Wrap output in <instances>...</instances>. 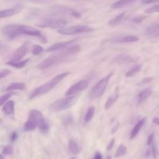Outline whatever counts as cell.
<instances>
[{
	"label": "cell",
	"instance_id": "6da1fadb",
	"mask_svg": "<svg viewBox=\"0 0 159 159\" xmlns=\"http://www.w3.org/2000/svg\"><path fill=\"white\" fill-rule=\"evenodd\" d=\"M4 36L9 40H12L22 35L35 37L42 43L47 42V37L39 30L33 27L22 24H10L4 26L1 29Z\"/></svg>",
	"mask_w": 159,
	"mask_h": 159
},
{
	"label": "cell",
	"instance_id": "7a4b0ae2",
	"mask_svg": "<svg viewBox=\"0 0 159 159\" xmlns=\"http://www.w3.org/2000/svg\"><path fill=\"white\" fill-rule=\"evenodd\" d=\"M80 50L81 47L79 45H72L60 53L52 55L44 59L37 65V68L39 70H43L52 67L54 65H57L66 61L69 58H70V57L76 55L80 52Z\"/></svg>",
	"mask_w": 159,
	"mask_h": 159
},
{
	"label": "cell",
	"instance_id": "3957f363",
	"mask_svg": "<svg viewBox=\"0 0 159 159\" xmlns=\"http://www.w3.org/2000/svg\"><path fill=\"white\" fill-rule=\"evenodd\" d=\"M37 127L43 132H47L49 128L42 112L38 110L32 109L29 111L28 119L24 125V130L31 131L35 130Z\"/></svg>",
	"mask_w": 159,
	"mask_h": 159
},
{
	"label": "cell",
	"instance_id": "277c9868",
	"mask_svg": "<svg viewBox=\"0 0 159 159\" xmlns=\"http://www.w3.org/2000/svg\"><path fill=\"white\" fill-rule=\"evenodd\" d=\"M70 74V72H64V73L57 75V76L53 77L52 80H50L46 83L42 85H40V86H38L37 88L32 90L29 95V98L32 99L39 95H41L48 92L54 86H55L61 80L65 78L66 76H67Z\"/></svg>",
	"mask_w": 159,
	"mask_h": 159
},
{
	"label": "cell",
	"instance_id": "5b68a950",
	"mask_svg": "<svg viewBox=\"0 0 159 159\" xmlns=\"http://www.w3.org/2000/svg\"><path fill=\"white\" fill-rule=\"evenodd\" d=\"M78 96H69L68 97L58 99L52 102L49 106V110L53 112H58L63 110L67 109L71 107L77 101Z\"/></svg>",
	"mask_w": 159,
	"mask_h": 159
},
{
	"label": "cell",
	"instance_id": "8992f818",
	"mask_svg": "<svg viewBox=\"0 0 159 159\" xmlns=\"http://www.w3.org/2000/svg\"><path fill=\"white\" fill-rule=\"evenodd\" d=\"M112 75H113L112 73L108 74L106 76L102 78L95 84V86L92 88V89L90 91V93H89L90 98L96 99L101 97L103 94L106 88V86L107 85L108 81Z\"/></svg>",
	"mask_w": 159,
	"mask_h": 159
},
{
	"label": "cell",
	"instance_id": "52a82bcc",
	"mask_svg": "<svg viewBox=\"0 0 159 159\" xmlns=\"http://www.w3.org/2000/svg\"><path fill=\"white\" fill-rule=\"evenodd\" d=\"M93 30V29L86 25H77L59 29L57 32L61 35H75L89 32Z\"/></svg>",
	"mask_w": 159,
	"mask_h": 159
},
{
	"label": "cell",
	"instance_id": "ba28073f",
	"mask_svg": "<svg viewBox=\"0 0 159 159\" xmlns=\"http://www.w3.org/2000/svg\"><path fill=\"white\" fill-rule=\"evenodd\" d=\"M68 24L66 20L62 19H45L36 24L37 26L41 28H63Z\"/></svg>",
	"mask_w": 159,
	"mask_h": 159
},
{
	"label": "cell",
	"instance_id": "9c48e42d",
	"mask_svg": "<svg viewBox=\"0 0 159 159\" xmlns=\"http://www.w3.org/2000/svg\"><path fill=\"white\" fill-rule=\"evenodd\" d=\"M51 12L53 14H65L71 16L75 18H80L81 16V14L76 10L69 8L66 6L62 5H55L52 7Z\"/></svg>",
	"mask_w": 159,
	"mask_h": 159
},
{
	"label": "cell",
	"instance_id": "30bf717a",
	"mask_svg": "<svg viewBox=\"0 0 159 159\" xmlns=\"http://www.w3.org/2000/svg\"><path fill=\"white\" fill-rule=\"evenodd\" d=\"M30 44L29 42H24L13 53L10 61H19L29 52Z\"/></svg>",
	"mask_w": 159,
	"mask_h": 159
},
{
	"label": "cell",
	"instance_id": "8fae6325",
	"mask_svg": "<svg viewBox=\"0 0 159 159\" xmlns=\"http://www.w3.org/2000/svg\"><path fill=\"white\" fill-rule=\"evenodd\" d=\"M88 83L86 80H81L71 86L65 93L66 96H71L80 93L87 88Z\"/></svg>",
	"mask_w": 159,
	"mask_h": 159
},
{
	"label": "cell",
	"instance_id": "7c38bea8",
	"mask_svg": "<svg viewBox=\"0 0 159 159\" xmlns=\"http://www.w3.org/2000/svg\"><path fill=\"white\" fill-rule=\"evenodd\" d=\"M139 40V38L133 35H117L111 39L109 42L111 43H131L135 42Z\"/></svg>",
	"mask_w": 159,
	"mask_h": 159
},
{
	"label": "cell",
	"instance_id": "4fadbf2b",
	"mask_svg": "<svg viewBox=\"0 0 159 159\" xmlns=\"http://www.w3.org/2000/svg\"><path fill=\"white\" fill-rule=\"evenodd\" d=\"M78 40L77 39H74V40H70L65 42H60L56 43L50 47H49L47 49V52H53V51H56V50H63L64 48H66L69 47H71L76 43L77 42Z\"/></svg>",
	"mask_w": 159,
	"mask_h": 159
},
{
	"label": "cell",
	"instance_id": "5bb4252c",
	"mask_svg": "<svg viewBox=\"0 0 159 159\" xmlns=\"http://www.w3.org/2000/svg\"><path fill=\"white\" fill-rule=\"evenodd\" d=\"M23 8H24V6L22 4H18L11 9L2 10L0 11V18L1 19L6 18V17H9L14 15H16L19 12H20Z\"/></svg>",
	"mask_w": 159,
	"mask_h": 159
},
{
	"label": "cell",
	"instance_id": "9a60e30c",
	"mask_svg": "<svg viewBox=\"0 0 159 159\" xmlns=\"http://www.w3.org/2000/svg\"><path fill=\"white\" fill-rule=\"evenodd\" d=\"M127 16L128 15L127 12H123L116 16L115 17L109 20L108 21V25L110 26H116L119 24H120L126 19Z\"/></svg>",
	"mask_w": 159,
	"mask_h": 159
},
{
	"label": "cell",
	"instance_id": "2e32d148",
	"mask_svg": "<svg viewBox=\"0 0 159 159\" xmlns=\"http://www.w3.org/2000/svg\"><path fill=\"white\" fill-rule=\"evenodd\" d=\"M134 61V59L130 55L126 53L120 54L114 59V62L115 63L119 64V65L130 63Z\"/></svg>",
	"mask_w": 159,
	"mask_h": 159
},
{
	"label": "cell",
	"instance_id": "e0dca14e",
	"mask_svg": "<svg viewBox=\"0 0 159 159\" xmlns=\"http://www.w3.org/2000/svg\"><path fill=\"white\" fill-rule=\"evenodd\" d=\"M119 96V88L117 87L116 89H115V92L114 94L111 95L107 99L105 105H104V108L105 109H109L117 100Z\"/></svg>",
	"mask_w": 159,
	"mask_h": 159
},
{
	"label": "cell",
	"instance_id": "ac0fdd59",
	"mask_svg": "<svg viewBox=\"0 0 159 159\" xmlns=\"http://www.w3.org/2000/svg\"><path fill=\"white\" fill-rule=\"evenodd\" d=\"M146 34L150 38L159 37V24L148 27L145 31Z\"/></svg>",
	"mask_w": 159,
	"mask_h": 159
},
{
	"label": "cell",
	"instance_id": "d6986e66",
	"mask_svg": "<svg viewBox=\"0 0 159 159\" xmlns=\"http://www.w3.org/2000/svg\"><path fill=\"white\" fill-rule=\"evenodd\" d=\"M145 120H146V118L144 117V118H142V119L139 120L137 122V124L135 125L134 127L133 128V129L131 131V133H130V139H133L134 137H136V135L138 134L139 132L140 131V129L142 128V127L143 125Z\"/></svg>",
	"mask_w": 159,
	"mask_h": 159
},
{
	"label": "cell",
	"instance_id": "ffe728a7",
	"mask_svg": "<svg viewBox=\"0 0 159 159\" xmlns=\"http://www.w3.org/2000/svg\"><path fill=\"white\" fill-rule=\"evenodd\" d=\"M26 89V85L24 83H12L9 85L6 89V91H11L12 90L24 91Z\"/></svg>",
	"mask_w": 159,
	"mask_h": 159
},
{
	"label": "cell",
	"instance_id": "44dd1931",
	"mask_svg": "<svg viewBox=\"0 0 159 159\" xmlns=\"http://www.w3.org/2000/svg\"><path fill=\"white\" fill-rule=\"evenodd\" d=\"M68 148L69 150L75 155L78 154L80 152V147L78 144L73 139H70L68 141Z\"/></svg>",
	"mask_w": 159,
	"mask_h": 159
},
{
	"label": "cell",
	"instance_id": "7402d4cb",
	"mask_svg": "<svg viewBox=\"0 0 159 159\" xmlns=\"http://www.w3.org/2000/svg\"><path fill=\"white\" fill-rule=\"evenodd\" d=\"M14 101H9L4 104L2 107V111L7 115L11 114L14 112Z\"/></svg>",
	"mask_w": 159,
	"mask_h": 159
},
{
	"label": "cell",
	"instance_id": "603a6c76",
	"mask_svg": "<svg viewBox=\"0 0 159 159\" xmlns=\"http://www.w3.org/2000/svg\"><path fill=\"white\" fill-rule=\"evenodd\" d=\"M152 93V91L150 88H147L142 91H141L139 94H138V98L139 101H142L145 99H146L148 97H149Z\"/></svg>",
	"mask_w": 159,
	"mask_h": 159
},
{
	"label": "cell",
	"instance_id": "cb8c5ba5",
	"mask_svg": "<svg viewBox=\"0 0 159 159\" xmlns=\"http://www.w3.org/2000/svg\"><path fill=\"white\" fill-rule=\"evenodd\" d=\"M136 0H119L112 4L111 8L112 9H117L122 7L129 4H130L131 2L135 1Z\"/></svg>",
	"mask_w": 159,
	"mask_h": 159
},
{
	"label": "cell",
	"instance_id": "d4e9b609",
	"mask_svg": "<svg viewBox=\"0 0 159 159\" xmlns=\"http://www.w3.org/2000/svg\"><path fill=\"white\" fill-rule=\"evenodd\" d=\"M29 61V59H25V60L20 61H9L6 63V64H7L9 65H11L13 67H15L16 68H22L24 67L27 64Z\"/></svg>",
	"mask_w": 159,
	"mask_h": 159
},
{
	"label": "cell",
	"instance_id": "484cf974",
	"mask_svg": "<svg viewBox=\"0 0 159 159\" xmlns=\"http://www.w3.org/2000/svg\"><path fill=\"white\" fill-rule=\"evenodd\" d=\"M142 66L140 64H137L134 65V66H132V68H131L126 73H125V76L127 78H130L132 77L133 76H134L136 73H137L138 72H139L141 70Z\"/></svg>",
	"mask_w": 159,
	"mask_h": 159
},
{
	"label": "cell",
	"instance_id": "4316f807",
	"mask_svg": "<svg viewBox=\"0 0 159 159\" xmlns=\"http://www.w3.org/2000/svg\"><path fill=\"white\" fill-rule=\"evenodd\" d=\"M94 112H95V107L94 106H91L88 108L84 117V120L86 122H88L92 119L94 116Z\"/></svg>",
	"mask_w": 159,
	"mask_h": 159
},
{
	"label": "cell",
	"instance_id": "83f0119b",
	"mask_svg": "<svg viewBox=\"0 0 159 159\" xmlns=\"http://www.w3.org/2000/svg\"><path fill=\"white\" fill-rule=\"evenodd\" d=\"M126 152H127L126 147L123 144H120L118 147V148L115 153L114 156H115V157H120L124 155L126 153Z\"/></svg>",
	"mask_w": 159,
	"mask_h": 159
},
{
	"label": "cell",
	"instance_id": "f1b7e54d",
	"mask_svg": "<svg viewBox=\"0 0 159 159\" xmlns=\"http://www.w3.org/2000/svg\"><path fill=\"white\" fill-rule=\"evenodd\" d=\"M43 51V48L42 47L39 45H35L33 46L32 48V54L35 55H39Z\"/></svg>",
	"mask_w": 159,
	"mask_h": 159
},
{
	"label": "cell",
	"instance_id": "f546056e",
	"mask_svg": "<svg viewBox=\"0 0 159 159\" xmlns=\"http://www.w3.org/2000/svg\"><path fill=\"white\" fill-rule=\"evenodd\" d=\"M12 95V93L11 92L10 93H7L4 95H2L1 97V99H0V106H3V104H4L6 101L9 99V98Z\"/></svg>",
	"mask_w": 159,
	"mask_h": 159
},
{
	"label": "cell",
	"instance_id": "4dcf8cb0",
	"mask_svg": "<svg viewBox=\"0 0 159 159\" xmlns=\"http://www.w3.org/2000/svg\"><path fill=\"white\" fill-rule=\"evenodd\" d=\"M12 152H13V148L10 145H7V146L4 147L2 148V155H11L12 153Z\"/></svg>",
	"mask_w": 159,
	"mask_h": 159
},
{
	"label": "cell",
	"instance_id": "1f68e13d",
	"mask_svg": "<svg viewBox=\"0 0 159 159\" xmlns=\"http://www.w3.org/2000/svg\"><path fill=\"white\" fill-rule=\"evenodd\" d=\"M155 12H159V4L155 5L145 11L146 14H152Z\"/></svg>",
	"mask_w": 159,
	"mask_h": 159
},
{
	"label": "cell",
	"instance_id": "d6a6232c",
	"mask_svg": "<svg viewBox=\"0 0 159 159\" xmlns=\"http://www.w3.org/2000/svg\"><path fill=\"white\" fill-rule=\"evenodd\" d=\"M152 155H153L154 159H156L157 157V147L154 143H152Z\"/></svg>",
	"mask_w": 159,
	"mask_h": 159
},
{
	"label": "cell",
	"instance_id": "836d02e7",
	"mask_svg": "<svg viewBox=\"0 0 159 159\" xmlns=\"http://www.w3.org/2000/svg\"><path fill=\"white\" fill-rule=\"evenodd\" d=\"M146 17H147L146 16H143V15L139 16H138V17L134 18V19L132 20V21H133L134 22H135V23H139V22H141L142 20H143Z\"/></svg>",
	"mask_w": 159,
	"mask_h": 159
},
{
	"label": "cell",
	"instance_id": "e575fe53",
	"mask_svg": "<svg viewBox=\"0 0 159 159\" xmlns=\"http://www.w3.org/2000/svg\"><path fill=\"white\" fill-rule=\"evenodd\" d=\"M11 73V70H8V69H5L4 70H2L1 73H0V78H4L6 76H7V75H9L10 73Z\"/></svg>",
	"mask_w": 159,
	"mask_h": 159
},
{
	"label": "cell",
	"instance_id": "d590c367",
	"mask_svg": "<svg viewBox=\"0 0 159 159\" xmlns=\"http://www.w3.org/2000/svg\"><path fill=\"white\" fill-rule=\"evenodd\" d=\"M114 143H115V139H114V138H112V139H111V140L109 142V144L107 145V147H106V150L109 151V150H111V149L112 148L114 145Z\"/></svg>",
	"mask_w": 159,
	"mask_h": 159
},
{
	"label": "cell",
	"instance_id": "8d00e7d4",
	"mask_svg": "<svg viewBox=\"0 0 159 159\" xmlns=\"http://www.w3.org/2000/svg\"><path fill=\"white\" fill-rule=\"evenodd\" d=\"M153 139H154V134L152 133V134H151L148 137V139H147V145H152V143H153Z\"/></svg>",
	"mask_w": 159,
	"mask_h": 159
},
{
	"label": "cell",
	"instance_id": "74e56055",
	"mask_svg": "<svg viewBox=\"0 0 159 159\" xmlns=\"http://www.w3.org/2000/svg\"><path fill=\"white\" fill-rule=\"evenodd\" d=\"M155 2H159V0H142L141 1V3L143 4L155 3Z\"/></svg>",
	"mask_w": 159,
	"mask_h": 159
},
{
	"label": "cell",
	"instance_id": "f35d334b",
	"mask_svg": "<svg viewBox=\"0 0 159 159\" xmlns=\"http://www.w3.org/2000/svg\"><path fill=\"white\" fill-rule=\"evenodd\" d=\"M119 124L118 122H116L111 130V134H115L116 132V131L117 130V129H119Z\"/></svg>",
	"mask_w": 159,
	"mask_h": 159
},
{
	"label": "cell",
	"instance_id": "ab89813d",
	"mask_svg": "<svg viewBox=\"0 0 159 159\" xmlns=\"http://www.w3.org/2000/svg\"><path fill=\"white\" fill-rule=\"evenodd\" d=\"M17 138V134L16 132H13L11 134V136H10V139H11V140L12 142L13 141H15Z\"/></svg>",
	"mask_w": 159,
	"mask_h": 159
},
{
	"label": "cell",
	"instance_id": "60d3db41",
	"mask_svg": "<svg viewBox=\"0 0 159 159\" xmlns=\"http://www.w3.org/2000/svg\"><path fill=\"white\" fill-rule=\"evenodd\" d=\"M93 159H102V157L101 153L97 152L94 155V157Z\"/></svg>",
	"mask_w": 159,
	"mask_h": 159
},
{
	"label": "cell",
	"instance_id": "b9f144b4",
	"mask_svg": "<svg viewBox=\"0 0 159 159\" xmlns=\"http://www.w3.org/2000/svg\"><path fill=\"white\" fill-rule=\"evenodd\" d=\"M152 80V78H149V77H147V78H145L140 83H148V82H150V81Z\"/></svg>",
	"mask_w": 159,
	"mask_h": 159
},
{
	"label": "cell",
	"instance_id": "7bdbcfd3",
	"mask_svg": "<svg viewBox=\"0 0 159 159\" xmlns=\"http://www.w3.org/2000/svg\"><path fill=\"white\" fill-rule=\"evenodd\" d=\"M153 122L159 126V117H155L153 119Z\"/></svg>",
	"mask_w": 159,
	"mask_h": 159
},
{
	"label": "cell",
	"instance_id": "ee69618b",
	"mask_svg": "<svg viewBox=\"0 0 159 159\" xmlns=\"http://www.w3.org/2000/svg\"><path fill=\"white\" fill-rule=\"evenodd\" d=\"M150 153H151V152H150V150L149 149V150H147V152H146V154H145V155H146V156H148V155H150Z\"/></svg>",
	"mask_w": 159,
	"mask_h": 159
},
{
	"label": "cell",
	"instance_id": "f6af8a7d",
	"mask_svg": "<svg viewBox=\"0 0 159 159\" xmlns=\"http://www.w3.org/2000/svg\"><path fill=\"white\" fill-rule=\"evenodd\" d=\"M0 159H5V158H4L2 154H1V155H0Z\"/></svg>",
	"mask_w": 159,
	"mask_h": 159
},
{
	"label": "cell",
	"instance_id": "bcb514c9",
	"mask_svg": "<svg viewBox=\"0 0 159 159\" xmlns=\"http://www.w3.org/2000/svg\"><path fill=\"white\" fill-rule=\"evenodd\" d=\"M107 159H111V157L109 155V156H107Z\"/></svg>",
	"mask_w": 159,
	"mask_h": 159
},
{
	"label": "cell",
	"instance_id": "7dc6e473",
	"mask_svg": "<svg viewBox=\"0 0 159 159\" xmlns=\"http://www.w3.org/2000/svg\"><path fill=\"white\" fill-rule=\"evenodd\" d=\"M70 159H76L75 157H72V158H71Z\"/></svg>",
	"mask_w": 159,
	"mask_h": 159
},
{
	"label": "cell",
	"instance_id": "c3c4849f",
	"mask_svg": "<svg viewBox=\"0 0 159 159\" xmlns=\"http://www.w3.org/2000/svg\"><path fill=\"white\" fill-rule=\"evenodd\" d=\"M34 1H42V0H34Z\"/></svg>",
	"mask_w": 159,
	"mask_h": 159
},
{
	"label": "cell",
	"instance_id": "681fc988",
	"mask_svg": "<svg viewBox=\"0 0 159 159\" xmlns=\"http://www.w3.org/2000/svg\"></svg>",
	"mask_w": 159,
	"mask_h": 159
}]
</instances>
